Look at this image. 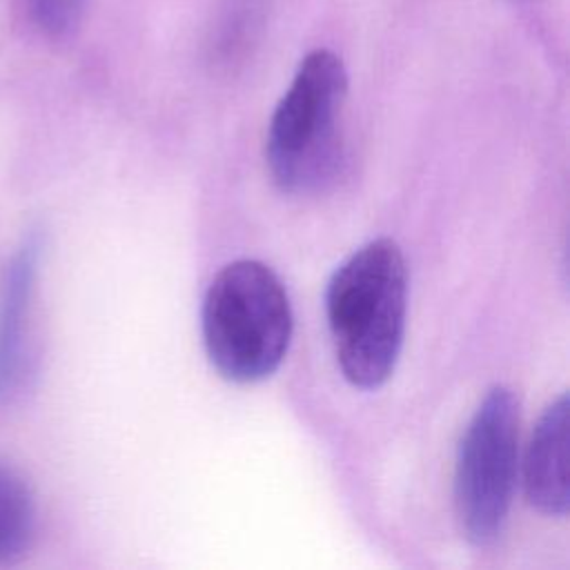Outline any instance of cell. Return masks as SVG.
<instances>
[{
    "instance_id": "8992f818",
    "label": "cell",
    "mask_w": 570,
    "mask_h": 570,
    "mask_svg": "<svg viewBox=\"0 0 570 570\" xmlns=\"http://www.w3.org/2000/svg\"><path fill=\"white\" fill-rule=\"evenodd\" d=\"M40 243L31 236L11 258L0 301V399L7 396L20 379L24 361V323L33 278L38 269Z\"/></svg>"
},
{
    "instance_id": "3957f363",
    "label": "cell",
    "mask_w": 570,
    "mask_h": 570,
    "mask_svg": "<svg viewBox=\"0 0 570 570\" xmlns=\"http://www.w3.org/2000/svg\"><path fill=\"white\" fill-rule=\"evenodd\" d=\"M345 94L347 73L334 51L314 49L301 60L265 138V160L283 191L314 194L336 178L343 163Z\"/></svg>"
},
{
    "instance_id": "7a4b0ae2",
    "label": "cell",
    "mask_w": 570,
    "mask_h": 570,
    "mask_svg": "<svg viewBox=\"0 0 570 570\" xmlns=\"http://www.w3.org/2000/svg\"><path fill=\"white\" fill-rule=\"evenodd\" d=\"M292 327L289 294L263 261H232L205 289L203 345L214 370L232 383L269 379L287 354Z\"/></svg>"
},
{
    "instance_id": "ba28073f",
    "label": "cell",
    "mask_w": 570,
    "mask_h": 570,
    "mask_svg": "<svg viewBox=\"0 0 570 570\" xmlns=\"http://www.w3.org/2000/svg\"><path fill=\"white\" fill-rule=\"evenodd\" d=\"M87 0H27V9L36 27L47 36L71 33L85 13Z\"/></svg>"
},
{
    "instance_id": "52a82bcc",
    "label": "cell",
    "mask_w": 570,
    "mask_h": 570,
    "mask_svg": "<svg viewBox=\"0 0 570 570\" xmlns=\"http://www.w3.org/2000/svg\"><path fill=\"white\" fill-rule=\"evenodd\" d=\"M38 508L29 483L0 463V568L20 561L36 537Z\"/></svg>"
},
{
    "instance_id": "6da1fadb",
    "label": "cell",
    "mask_w": 570,
    "mask_h": 570,
    "mask_svg": "<svg viewBox=\"0 0 570 570\" xmlns=\"http://www.w3.org/2000/svg\"><path fill=\"white\" fill-rule=\"evenodd\" d=\"M407 314V267L392 238L354 249L330 276L325 316L345 381L381 387L396 367Z\"/></svg>"
},
{
    "instance_id": "5b68a950",
    "label": "cell",
    "mask_w": 570,
    "mask_h": 570,
    "mask_svg": "<svg viewBox=\"0 0 570 570\" xmlns=\"http://www.w3.org/2000/svg\"><path fill=\"white\" fill-rule=\"evenodd\" d=\"M568 410L566 392L543 407L521 459L525 501L546 517H566L570 505Z\"/></svg>"
},
{
    "instance_id": "277c9868",
    "label": "cell",
    "mask_w": 570,
    "mask_h": 570,
    "mask_svg": "<svg viewBox=\"0 0 570 570\" xmlns=\"http://www.w3.org/2000/svg\"><path fill=\"white\" fill-rule=\"evenodd\" d=\"M519 396L497 383L483 394L459 441L454 512L472 546H492L505 530L519 476Z\"/></svg>"
}]
</instances>
